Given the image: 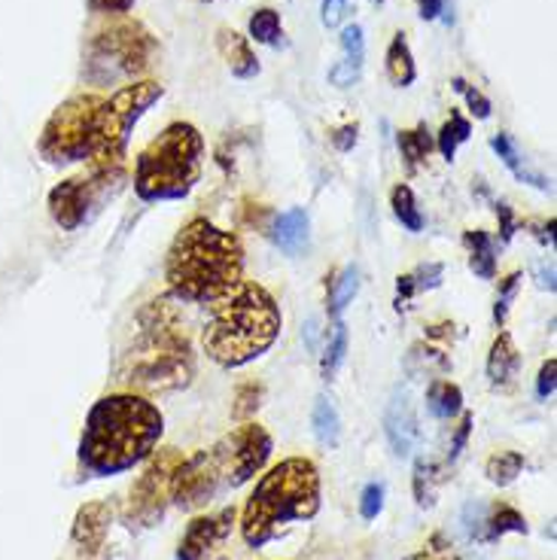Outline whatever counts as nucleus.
<instances>
[{
    "mask_svg": "<svg viewBox=\"0 0 557 560\" xmlns=\"http://www.w3.org/2000/svg\"><path fill=\"white\" fill-rule=\"evenodd\" d=\"M345 357H348V326H345V320H335L333 332L326 336V350H323V360H321L323 381L335 378V372L341 369Z\"/></svg>",
    "mask_w": 557,
    "mask_h": 560,
    "instance_id": "c756f323",
    "label": "nucleus"
},
{
    "mask_svg": "<svg viewBox=\"0 0 557 560\" xmlns=\"http://www.w3.org/2000/svg\"><path fill=\"white\" fill-rule=\"evenodd\" d=\"M391 208L396 213V220L403 223V229H408L411 235L423 232V213L418 208V198L411 192L408 183H396L391 192Z\"/></svg>",
    "mask_w": 557,
    "mask_h": 560,
    "instance_id": "bb28decb",
    "label": "nucleus"
},
{
    "mask_svg": "<svg viewBox=\"0 0 557 560\" xmlns=\"http://www.w3.org/2000/svg\"><path fill=\"white\" fill-rule=\"evenodd\" d=\"M451 83H454V89H457L460 95L466 98V107L473 110L475 119H490V110H494V104H490V98L485 95V92H478V89L466 83L463 77H454Z\"/></svg>",
    "mask_w": 557,
    "mask_h": 560,
    "instance_id": "f704fd0d",
    "label": "nucleus"
},
{
    "mask_svg": "<svg viewBox=\"0 0 557 560\" xmlns=\"http://www.w3.org/2000/svg\"><path fill=\"white\" fill-rule=\"evenodd\" d=\"M165 95V85L155 80H135V83L116 89L111 98L101 101L98 128H95V153L92 171L123 168L131 143V131L143 119V113L159 104Z\"/></svg>",
    "mask_w": 557,
    "mask_h": 560,
    "instance_id": "1a4fd4ad",
    "label": "nucleus"
},
{
    "mask_svg": "<svg viewBox=\"0 0 557 560\" xmlns=\"http://www.w3.org/2000/svg\"><path fill=\"white\" fill-rule=\"evenodd\" d=\"M263 384H241L235 390V406H232V418L247 420L256 415V408L263 406Z\"/></svg>",
    "mask_w": 557,
    "mask_h": 560,
    "instance_id": "473e14b6",
    "label": "nucleus"
},
{
    "mask_svg": "<svg viewBox=\"0 0 557 560\" xmlns=\"http://www.w3.org/2000/svg\"><path fill=\"white\" fill-rule=\"evenodd\" d=\"M251 37L263 46H280L283 43V25L280 13L271 7H263L251 15Z\"/></svg>",
    "mask_w": 557,
    "mask_h": 560,
    "instance_id": "2f4dec72",
    "label": "nucleus"
},
{
    "mask_svg": "<svg viewBox=\"0 0 557 560\" xmlns=\"http://www.w3.org/2000/svg\"><path fill=\"white\" fill-rule=\"evenodd\" d=\"M475 524L488 530L481 536L485 542H494V539H500L506 533H527V521H524V515L518 512L515 505L509 503H497L488 515H485V509L478 505V509H475Z\"/></svg>",
    "mask_w": 557,
    "mask_h": 560,
    "instance_id": "a211bd4d",
    "label": "nucleus"
},
{
    "mask_svg": "<svg viewBox=\"0 0 557 560\" xmlns=\"http://www.w3.org/2000/svg\"><path fill=\"white\" fill-rule=\"evenodd\" d=\"M427 411L436 420H451L463 411V390L454 381H432L427 387Z\"/></svg>",
    "mask_w": 557,
    "mask_h": 560,
    "instance_id": "b1692460",
    "label": "nucleus"
},
{
    "mask_svg": "<svg viewBox=\"0 0 557 560\" xmlns=\"http://www.w3.org/2000/svg\"><path fill=\"white\" fill-rule=\"evenodd\" d=\"M165 433V415L138 393H111L85 418L80 463L92 476L107 478L150 460Z\"/></svg>",
    "mask_w": 557,
    "mask_h": 560,
    "instance_id": "f03ea898",
    "label": "nucleus"
},
{
    "mask_svg": "<svg viewBox=\"0 0 557 560\" xmlns=\"http://www.w3.org/2000/svg\"><path fill=\"white\" fill-rule=\"evenodd\" d=\"M357 135H360V126L353 122V126L335 128L333 135H329V140H333V147L338 150V153H350V150H353V143H357Z\"/></svg>",
    "mask_w": 557,
    "mask_h": 560,
    "instance_id": "79ce46f5",
    "label": "nucleus"
},
{
    "mask_svg": "<svg viewBox=\"0 0 557 560\" xmlns=\"http://www.w3.org/2000/svg\"><path fill=\"white\" fill-rule=\"evenodd\" d=\"M307 225L311 223H307L305 210L290 208L287 213H280L278 220H275V225H271V241H275L283 253L295 256V253L307 244Z\"/></svg>",
    "mask_w": 557,
    "mask_h": 560,
    "instance_id": "6ab92c4d",
    "label": "nucleus"
},
{
    "mask_svg": "<svg viewBox=\"0 0 557 560\" xmlns=\"http://www.w3.org/2000/svg\"><path fill=\"white\" fill-rule=\"evenodd\" d=\"M101 101L95 92H80L58 104L37 140V150L49 165H77L92 159Z\"/></svg>",
    "mask_w": 557,
    "mask_h": 560,
    "instance_id": "9d476101",
    "label": "nucleus"
},
{
    "mask_svg": "<svg viewBox=\"0 0 557 560\" xmlns=\"http://www.w3.org/2000/svg\"><path fill=\"white\" fill-rule=\"evenodd\" d=\"M113 524V505L111 503H85L77 518H73V530L70 539L83 558H98L104 546H107V533Z\"/></svg>",
    "mask_w": 557,
    "mask_h": 560,
    "instance_id": "2eb2a0df",
    "label": "nucleus"
},
{
    "mask_svg": "<svg viewBox=\"0 0 557 560\" xmlns=\"http://www.w3.org/2000/svg\"><path fill=\"white\" fill-rule=\"evenodd\" d=\"M235 505H225L213 515H201V518L189 521V527L183 533L181 548H177V560H210L217 555V548L223 546L232 536L235 527Z\"/></svg>",
    "mask_w": 557,
    "mask_h": 560,
    "instance_id": "ddd939ff",
    "label": "nucleus"
},
{
    "mask_svg": "<svg viewBox=\"0 0 557 560\" xmlns=\"http://www.w3.org/2000/svg\"><path fill=\"white\" fill-rule=\"evenodd\" d=\"M521 469H524V454H521V451H500V454H494V457L485 463V476H488L494 485H500V488H509V485L521 476Z\"/></svg>",
    "mask_w": 557,
    "mask_h": 560,
    "instance_id": "7c9ffc66",
    "label": "nucleus"
},
{
    "mask_svg": "<svg viewBox=\"0 0 557 560\" xmlns=\"http://www.w3.org/2000/svg\"><path fill=\"white\" fill-rule=\"evenodd\" d=\"M442 275H445L442 262H420L408 275H399V280H396V308L403 311L405 302H411V295L423 293V290H436L442 283Z\"/></svg>",
    "mask_w": 557,
    "mask_h": 560,
    "instance_id": "aec40b11",
    "label": "nucleus"
},
{
    "mask_svg": "<svg viewBox=\"0 0 557 560\" xmlns=\"http://www.w3.org/2000/svg\"><path fill=\"white\" fill-rule=\"evenodd\" d=\"M418 10L420 19H427V22H436L442 10H445V0H418Z\"/></svg>",
    "mask_w": 557,
    "mask_h": 560,
    "instance_id": "a18cd8bd",
    "label": "nucleus"
},
{
    "mask_svg": "<svg viewBox=\"0 0 557 560\" xmlns=\"http://www.w3.org/2000/svg\"><path fill=\"white\" fill-rule=\"evenodd\" d=\"M348 3L350 0H323L321 3V22L326 28H338L341 25V19L348 13Z\"/></svg>",
    "mask_w": 557,
    "mask_h": 560,
    "instance_id": "ea45409f",
    "label": "nucleus"
},
{
    "mask_svg": "<svg viewBox=\"0 0 557 560\" xmlns=\"http://www.w3.org/2000/svg\"><path fill=\"white\" fill-rule=\"evenodd\" d=\"M123 168L116 171H89V177H70L61 180L49 192V213L65 232H77L89 223V217L98 210L101 196L107 192V183L119 180Z\"/></svg>",
    "mask_w": 557,
    "mask_h": 560,
    "instance_id": "f8f14e48",
    "label": "nucleus"
},
{
    "mask_svg": "<svg viewBox=\"0 0 557 560\" xmlns=\"http://www.w3.org/2000/svg\"><path fill=\"white\" fill-rule=\"evenodd\" d=\"M311 427H314V435H317L321 445H329V448L338 445V439H341V415H338V408H335L329 396H317L314 411H311Z\"/></svg>",
    "mask_w": 557,
    "mask_h": 560,
    "instance_id": "a878e982",
    "label": "nucleus"
},
{
    "mask_svg": "<svg viewBox=\"0 0 557 560\" xmlns=\"http://www.w3.org/2000/svg\"><path fill=\"white\" fill-rule=\"evenodd\" d=\"M205 138L193 122H171L135 159V192L140 201H183L201 180Z\"/></svg>",
    "mask_w": 557,
    "mask_h": 560,
    "instance_id": "423d86ee",
    "label": "nucleus"
},
{
    "mask_svg": "<svg viewBox=\"0 0 557 560\" xmlns=\"http://www.w3.org/2000/svg\"><path fill=\"white\" fill-rule=\"evenodd\" d=\"M183 454L177 448H162L159 454L153 451V460L147 463L143 476L135 481L131 488V500H128L126 518L138 527H155L165 518V509L171 503V488H174V476L181 469Z\"/></svg>",
    "mask_w": 557,
    "mask_h": 560,
    "instance_id": "9b49d317",
    "label": "nucleus"
},
{
    "mask_svg": "<svg viewBox=\"0 0 557 560\" xmlns=\"http://www.w3.org/2000/svg\"><path fill=\"white\" fill-rule=\"evenodd\" d=\"M321 512V469L307 457H287L271 466L241 512V536L251 548L275 542L295 521Z\"/></svg>",
    "mask_w": 557,
    "mask_h": 560,
    "instance_id": "39448f33",
    "label": "nucleus"
},
{
    "mask_svg": "<svg viewBox=\"0 0 557 560\" xmlns=\"http://www.w3.org/2000/svg\"><path fill=\"white\" fill-rule=\"evenodd\" d=\"M469 433H473V415L466 411L463 415V420H460L457 433H454V439H451V451H448V460L454 463L460 457V451H463V445H466V439H469Z\"/></svg>",
    "mask_w": 557,
    "mask_h": 560,
    "instance_id": "37998d69",
    "label": "nucleus"
},
{
    "mask_svg": "<svg viewBox=\"0 0 557 560\" xmlns=\"http://www.w3.org/2000/svg\"><path fill=\"white\" fill-rule=\"evenodd\" d=\"M469 135H473V122L463 116L460 110H454L451 116H448V122L442 128H439V135H436V147H439V153L445 155L448 162H454V155H457V150L469 140Z\"/></svg>",
    "mask_w": 557,
    "mask_h": 560,
    "instance_id": "cd10ccee",
    "label": "nucleus"
},
{
    "mask_svg": "<svg viewBox=\"0 0 557 560\" xmlns=\"http://www.w3.org/2000/svg\"><path fill=\"white\" fill-rule=\"evenodd\" d=\"M384 433L391 442V451L405 460L411 457L415 442H418V415H415V402H411V393L396 387L384 411Z\"/></svg>",
    "mask_w": 557,
    "mask_h": 560,
    "instance_id": "4468645a",
    "label": "nucleus"
},
{
    "mask_svg": "<svg viewBox=\"0 0 557 560\" xmlns=\"http://www.w3.org/2000/svg\"><path fill=\"white\" fill-rule=\"evenodd\" d=\"M463 241H466V247H469V268H473L475 278H497V244H494V238H490L488 232L469 229V232L463 235Z\"/></svg>",
    "mask_w": 557,
    "mask_h": 560,
    "instance_id": "5701e85b",
    "label": "nucleus"
},
{
    "mask_svg": "<svg viewBox=\"0 0 557 560\" xmlns=\"http://www.w3.org/2000/svg\"><path fill=\"white\" fill-rule=\"evenodd\" d=\"M384 485L381 481H372V485H365L360 493V515L362 521H375L381 515V509H384Z\"/></svg>",
    "mask_w": 557,
    "mask_h": 560,
    "instance_id": "e433bc0d",
    "label": "nucleus"
},
{
    "mask_svg": "<svg viewBox=\"0 0 557 560\" xmlns=\"http://www.w3.org/2000/svg\"><path fill=\"white\" fill-rule=\"evenodd\" d=\"M518 287H521V271H512V275H506L500 280V293H497V305H494V323L502 326L506 317H509V308H512V302H515Z\"/></svg>",
    "mask_w": 557,
    "mask_h": 560,
    "instance_id": "72a5a7b5",
    "label": "nucleus"
},
{
    "mask_svg": "<svg viewBox=\"0 0 557 560\" xmlns=\"http://www.w3.org/2000/svg\"><path fill=\"white\" fill-rule=\"evenodd\" d=\"M155 37L135 19L116 15L104 28H98L85 49V77L92 83L107 85L119 80H138L140 73L153 68Z\"/></svg>",
    "mask_w": 557,
    "mask_h": 560,
    "instance_id": "6e6552de",
    "label": "nucleus"
},
{
    "mask_svg": "<svg viewBox=\"0 0 557 560\" xmlns=\"http://www.w3.org/2000/svg\"><path fill=\"white\" fill-rule=\"evenodd\" d=\"M411 560H415V558H411Z\"/></svg>",
    "mask_w": 557,
    "mask_h": 560,
    "instance_id": "09e8293b",
    "label": "nucleus"
},
{
    "mask_svg": "<svg viewBox=\"0 0 557 560\" xmlns=\"http://www.w3.org/2000/svg\"><path fill=\"white\" fill-rule=\"evenodd\" d=\"M171 295L186 305H217L244 283V247L208 217H193L165 256Z\"/></svg>",
    "mask_w": 557,
    "mask_h": 560,
    "instance_id": "f257e3e1",
    "label": "nucleus"
},
{
    "mask_svg": "<svg viewBox=\"0 0 557 560\" xmlns=\"http://www.w3.org/2000/svg\"><path fill=\"white\" fill-rule=\"evenodd\" d=\"M490 147H494V153L500 155L502 165L512 171L518 180L530 183V186H536V189H543V192H552V183L545 180L543 174H536V171H530L527 165H524V159H521V153H518V143L512 135L497 131V135L490 138Z\"/></svg>",
    "mask_w": 557,
    "mask_h": 560,
    "instance_id": "412c9836",
    "label": "nucleus"
},
{
    "mask_svg": "<svg viewBox=\"0 0 557 560\" xmlns=\"http://www.w3.org/2000/svg\"><path fill=\"white\" fill-rule=\"evenodd\" d=\"M432 476H436V466L430 460H418L415 466V497H418V505H432Z\"/></svg>",
    "mask_w": 557,
    "mask_h": 560,
    "instance_id": "4c0bfd02",
    "label": "nucleus"
},
{
    "mask_svg": "<svg viewBox=\"0 0 557 560\" xmlns=\"http://www.w3.org/2000/svg\"><path fill=\"white\" fill-rule=\"evenodd\" d=\"M85 3L98 15H126L135 7V0H85Z\"/></svg>",
    "mask_w": 557,
    "mask_h": 560,
    "instance_id": "a19ab883",
    "label": "nucleus"
},
{
    "mask_svg": "<svg viewBox=\"0 0 557 560\" xmlns=\"http://www.w3.org/2000/svg\"><path fill=\"white\" fill-rule=\"evenodd\" d=\"M518 369H521V353H518L515 341L509 332H500L494 338L488 353V378L494 390H506L515 381Z\"/></svg>",
    "mask_w": 557,
    "mask_h": 560,
    "instance_id": "f3484780",
    "label": "nucleus"
},
{
    "mask_svg": "<svg viewBox=\"0 0 557 560\" xmlns=\"http://www.w3.org/2000/svg\"><path fill=\"white\" fill-rule=\"evenodd\" d=\"M341 52H345L341 61H348V65L362 70V58H365V37H362L360 25H348V28L341 31Z\"/></svg>",
    "mask_w": 557,
    "mask_h": 560,
    "instance_id": "c9c22d12",
    "label": "nucleus"
},
{
    "mask_svg": "<svg viewBox=\"0 0 557 560\" xmlns=\"http://www.w3.org/2000/svg\"><path fill=\"white\" fill-rule=\"evenodd\" d=\"M557 387V360L555 357H548L539 369V378H536V396L539 399H552L555 396Z\"/></svg>",
    "mask_w": 557,
    "mask_h": 560,
    "instance_id": "58836bf2",
    "label": "nucleus"
},
{
    "mask_svg": "<svg viewBox=\"0 0 557 560\" xmlns=\"http://www.w3.org/2000/svg\"><path fill=\"white\" fill-rule=\"evenodd\" d=\"M217 49L225 58V65L232 70V77L237 80H253L259 73V58L253 52V46L247 37H241L237 31L220 28L217 31Z\"/></svg>",
    "mask_w": 557,
    "mask_h": 560,
    "instance_id": "dca6fc26",
    "label": "nucleus"
},
{
    "mask_svg": "<svg viewBox=\"0 0 557 560\" xmlns=\"http://www.w3.org/2000/svg\"><path fill=\"white\" fill-rule=\"evenodd\" d=\"M143 338L135 348V363L126 372L128 387L147 393L181 390L193 378V350L177 329V317L167 299H155L140 311Z\"/></svg>",
    "mask_w": 557,
    "mask_h": 560,
    "instance_id": "0eeeda50",
    "label": "nucleus"
},
{
    "mask_svg": "<svg viewBox=\"0 0 557 560\" xmlns=\"http://www.w3.org/2000/svg\"><path fill=\"white\" fill-rule=\"evenodd\" d=\"M384 65H387V77L396 89H408V85L418 80V65H415V56H411V46H408V37L403 31L393 34L391 46H387V56H384Z\"/></svg>",
    "mask_w": 557,
    "mask_h": 560,
    "instance_id": "4be33fe9",
    "label": "nucleus"
},
{
    "mask_svg": "<svg viewBox=\"0 0 557 560\" xmlns=\"http://www.w3.org/2000/svg\"><path fill=\"white\" fill-rule=\"evenodd\" d=\"M198 3H213V0H198Z\"/></svg>",
    "mask_w": 557,
    "mask_h": 560,
    "instance_id": "de8ad7c7",
    "label": "nucleus"
},
{
    "mask_svg": "<svg viewBox=\"0 0 557 560\" xmlns=\"http://www.w3.org/2000/svg\"><path fill=\"white\" fill-rule=\"evenodd\" d=\"M396 143H399V153H403L405 171H408V174H415L420 162L432 153L436 138L430 135V128L418 126V128H405V131H399Z\"/></svg>",
    "mask_w": 557,
    "mask_h": 560,
    "instance_id": "393cba45",
    "label": "nucleus"
},
{
    "mask_svg": "<svg viewBox=\"0 0 557 560\" xmlns=\"http://www.w3.org/2000/svg\"><path fill=\"white\" fill-rule=\"evenodd\" d=\"M280 305L263 283H241L217 302L201 329V350L220 369H244L265 357L280 336Z\"/></svg>",
    "mask_w": 557,
    "mask_h": 560,
    "instance_id": "20e7f679",
    "label": "nucleus"
},
{
    "mask_svg": "<svg viewBox=\"0 0 557 560\" xmlns=\"http://www.w3.org/2000/svg\"><path fill=\"white\" fill-rule=\"evenodd\" d=\"M497 217H500V241L502 244H509L512 235H515V213H512V208H509L506 201H500V205H497Z\"/></svg>",
    "mask_w": 557,
    "mask_h": 560,
    "instance_id": "c03bdc74",
    "label": "nucleus"
},
{
    "mask_svg": "<svg viewBox=\"0 0 557 560\" xmlns=\"http://www.w3.org/2000/svg\"><path fill=\"white\" fill-rule=\"evenodd\" d=\"M539 287H545L548 293H555V268L548 266V271L543 268V280H539Z\"/></svg>",
    "mask_w": 557,
    "mask_h": 560,
    "instance_id": "49530a36",
    "label": "nucleus"
},
{
    "mask_svg": "<svg viewBox=\"0 0 557 560\" xmlns=\"http://www.w3.org/2000/svg\"><path fill=\"white\" fill-rule=\"evenodd\" d=\"M357 293H360V268L348 266L329 287V317L341 320V314L357 299Z\"/></svg>",
    "mask_w": 557,
    "mask_h": 560,
    "instance_id": "c85d7f7f",
    "label": "nucleus"
},
{
    "mask_svg": "<svg viewBox=\"0 0 557 560\" xmlns=\"http://www.w3.org/2000/svg\"><path fill=\"white\" fill-rule=\"evenodd\" d=\"M271 451H275V442L268 430L253 420H244L217 445L198 451L189 460L181 463L174 476V488H171V503L181 505L183 512L205 509L220 493L241 488L256 472H263Z\"/></svg>",
    "mask_w": 557,
    "mask_h": 560,
    "instance_id": "7ed1b4c3",
    "label": "nucleus"
}]
</instances>
